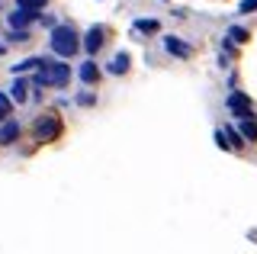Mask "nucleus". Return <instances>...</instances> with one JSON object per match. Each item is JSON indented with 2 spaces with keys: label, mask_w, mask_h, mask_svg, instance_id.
I'll return each mask as SVG.
<instances>
[{
  "label": "nucleus",
  "mask_w": 257,
  "mask_h": 254,
  "mask_svg": "<svg viewBox=\"0 0 257 254\" xmlns=\"http://www.w3.org/2000/svg\"><path fill=\"white\" fill-rule=\"evenodd\" d=\"M68 81H71V68L64 61L45 58L36 68V87H68Z\"/></svg>",
  "instance_id": "obj_1"
},
{
  "label": "nucleus",
  "mask_w": 257,
  "mask_h": 254,
  "mask_svg": "<svg viewBox=\"0 0 257 254\" xmlns=\"http://www.w3.org/2000/svg\"><path fill=\"white\" fill-rule=\"evenodd\" d=\"M48 45H52V52L58 55V58L68 61L71 55H74V52L80 49L74 26H55V29H52V39H48Z\"/></svg>",
  "instance_id": "obj_2"
},
{
  "label": "nucleus",
  "mask_w": 257,
  "mask_h": 254,
  "mask_svg": "<svg viewBox=\"0 0 257 254\" xmlns=\"http://www.w3.org/2000/svg\"><path fill=\"white\" fill-rule=\"evenodd\" d=\"M225 106H228L238 119H251V100H247L244 93L231 90V93H228V100H225Z\"/></svg>",
  "instance_id": "obj_3"
},
{
  "label": "nucleus",
  "mask_w": 257,
  "mask_h": 254,
  "mask_svg": "<svg viewBox=\"0 0 257 254\" xmlns=\"http://www.w3.org/2000/svg\"><path fill=\"white\" fill-rule=\"evenodd\" d=\"M58 129H61L58 119H55V116H45V119H39V122H36V139L39 142H52L55 136H58Z\"/></svg>",
  "instance_id": "obj_4"
},
{
  "label": "nucleus",
  "mask_w": 257,
  "mask_h": 254,
  "mask_svg": "<svg viewBox=\"0 0 257 254\" xmlns=\"http://www.w3.org/2000/svg\"><path fill=\"white\" fill-rule=\"evenodd\" d=\"M103 36H106V33H103V26H90V29H87V36H84V49L90 52V55H96V52L103 49Z\"/></svg>",
  "instance_id": "obj_5"
},
{
  "label": "nucleus",
  "mask_w": 257,
  "mask_h": 254,
  "mask_svg": "<svg viewBox=\"0 0 257 254\" xmlns=\"http://www.w3.org/2000/svg\"><path fill=\"white\" fill-rule=\"evenodd\" d=\"M164 52H167V55H177V58H190L193 49H190L187 42H180L177 36H167V39H164Z\"/></svg>",
  "instance_id": "obj_6"
},
{
  "label": "nucleus",
  "mask_w": 257,
  "mask_h": 254,
  "mask_svg": "<svg viewBox=\"0 0 257 254\" xmlns=\"http://www.w3.org/2000/svg\"><path fill=\"white\" fill-rule=\"evenodd\" d=\"M36 17H39L36 10H23V7H20V10H13V13H10V26H13V29H26Z\"/></svg>",
  "instance_id": "obj_7"
},
{
  "label": "nucleus",
  "mask_w": 257,
  "mask_h": 254,
  "mask_svg": "<svg viewBox=\"0 0 257 254\" xmlns=\"http://www.w3.org/2000/svg\"><path fill=\"white\" fill-rule=\"evenodd\" d=\"M106 71H109V74H125V71H128V52H116V55H112V61L106 65Z\"/></svg>",
  "instance_id": "obj_8"
},
{
  "label": "nucleus",
  "mask_w": 257,
  "mask_h": 254,
  "mask_svg": "<svg viewBox=\"0 0 257 254\" xmlns=\"http://www.w3.org/2000/svg\"><path fill=\"white\" fill-rule=\"evenodd\" d=\"M20 139V122H13V119H7L4 129H0V145H10V142Z\"/></svg>",
  "instance_id": "obj_9"
},
{
  "label": "nucleus",
  "mask_w": 257,
  "mask_h": 254,
  "mask_svg": "<svg viewBox=\"0 0 257 254\" xmlns=\"http://www.w3.org/2000/svg\"><path fill=\"white\" fill-rule=\"evenodd\" d=\"M80 81H84L87 87L96 84V81H100V68H96L93 61H84V65H80Z\"/></svg>",
  "instance_id": "obj_10"
},
{
  "label": "nucleus",
  "mask_w": 257,
  "mask_h": 254,
  "mask_svg": "<svg viewBox=\"0 0 257 254\" xmlns=\"http://www.w3.org/2000/svg\"><path fill=\"white\" fill-rule=\"evenodd\" d=\"M13 77H16V81H13V87H10V97H13L16 103H26V90H29V84L23 81L20 74H13Z\"/></svg>",
  "instance_id": "obj_11"
},
{
  "label": "nucleus",
  "mask_w": 257,
  "mask_h": 254,
  "mask_svg": "<svg viewBox=\"0 0 257 254\" xmlns=\"http://www.w3.org/2000/svg\"><path fill=\"white\" fill-rule=\"evenodd\" d=\"M45 58H26V61H20V65H13V74H26V71H36L39 65H42Z\"/></svg>",
  "instance_id": "obj_12"
},
{
  "label": "nucleus",
  "mask_w": 257,
  "mask_h": 254,
  "mask_svg": "<svg viewBox=\"0 0 257 254\" xmlns=\"http://www.w3.org/2000/svg\"><path fill=\"white\" fill-rule=\"evenodd\" d=\"M45 4H48V0H16V7H23V10H36V13H42Z\"/></svg>",
  "instance_id": "obj_13"
},
{
  "label": "nucleus",
  "mask_w": 257,
  "mask_h": 254,
  "mask_svg": "<svg viewBox=\"0 0 257 254\" xmlns=\"http://www.w3.org/2000/svg\"><path fill=\"white\" fill-rule=\"evenodd\" d=\"M228 39H231V42H247V39H251V33H247V29H241V26H231L228 29Z\"/></svg>",
  "instance_id": "obj_14"
},
{
  "label": "nucleus",
  "mask_w": 257,
  "mask_h": 254,
  "mask_svg": "<svg viewBox=\"0 0 257 254\" xmlns=\"http://www.w3.org/2000/svg\"><path fill=\"white\" fill-rule=\"evenodd\" d=\"M241 139L254 142V139H257V125H251V122H247V119H241Z\"/></svg>",
  "instance_id": "obj_15"
},
{
  "label": "nucleus",
  "mask_w": 257,
  "mask_h": 254,
  "mask_svg": "<svg viewBox=\"0 0 257 254\" xmlns=\"http://www.w3.org/2000/svg\"><path fill=\"white\" fill-rule=\"evenodd\" d=\"M222 132H225V139H231V142H228L231 148H241V145H244V139H241V132H235L231 125H228V129H222Z\"/></svg>",
  "instance_id": "obj_16"
},
{
  "label": "nucleus",
  "mask_w": 257,
  "mask_h": 254,
  "mask_svg": "<svg viewBox=\"0 0 257 254\" xmlns=\"http://www.w3.org/2000/svg\"><path fill=\"white\" fill-rule=\"evenodd\" d=\"M135 29H139V33H158V23L155 20H139Z\"/></svg>",
  "instance_id": "obj_17"
},
{
  "label": "nucleus",
  "mask_w": 257,
  "mask_h": 254,
  "mask_svg": "<svg viewBox=\"0 0 257 254\" xmlns=\"http://www.w3.org/2000/svg\"><path fill=\"white\" fill-rule=\"evenodd\" d=\"M10 106H13L10 97H7V93H0V119H7V116H10Z\"/></svg>",
  "instance_id": "obj_18"
},
{
  "label": "nucleus",
  "mask_w": 257,
  "mask_h": 254,
  "mask_svg": "<svg viewBox=\"0 0 257 254\" xmlns=\"http://www.w3.org/2000/svg\"><path fill=\"white\" fill-rule=\"evenodd\" d=\"M10 39H13V42H29V33H26V29H13L10 26Z\"/></svg>",
  "instance_id": "obj_19"
},
{
  "label": "nucleus",
  "mask_w": 257,
  "mask_h": 254,
  "mask_svg": "<svg viewBox=\"0 0 257 254\" xmlns=\"http://www.w3.org/2000/svg\"><path fill=\"white\" fill-rule=\"evenodd\" d=\"M257 10V0H241V13H254Z\"/></svg>",
  "instance_id": "obj_20"
},
{
  "label": "nucleus",
  "mask_w": 257,
  "mask_h": 254,
  "mask_svg": "<svg viewBox=\"0 0 257 254\" xmlns=\"http://www.w3.org/2000/svg\"><path fill=\"white\" fill-rule=\"evenodd\" d=\"M215 142H219V148H231V145H228V139H225V132H222V129L215 132Z\"/></svg>",
  "instance_id": "obj_21"
},
{
  "label": "nucleus",
  "mask_w": 257,
  "mask_h": 254,
  "mask_svg": "<svg viewBox=\"0 0 257 254\" xmlns=\"http://www.w3.org/2000/svg\"><path fill=\"white\" fill-rule=\"evenodd\" d=\"M77 103H84V106H90V103H93V93H80V97H77Z\"/></svg>",
  "instance_id": "obj_22"
},
{
  "label": "nucleus",
  "mask_w": 257,
  "mask_h": 254,
  "mask_svg": "<svg viewBox=\"0 0 257 254\" xmlns=\"http://www.w3.org/2000/svg\"><path fill=\"white\" fill-rule=\"evenodd\" d=\"M4 52H7V49H4V45H0V55H4Z\"/></svg>",
  "instance_id": "obj_23"
}]
</instances>
